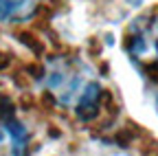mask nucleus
Here are the masks:
<instances>
[{
    "mask_svg": "<svg viewBox=\"0 0 158 156\" xmlns=\"http://www.w3.org/2000/svg\"><path fill=\"white\" fill-rule=\"evenodd\" d=\"M101 99H103V88L99 86L97 82H90L84 88L81 99H79V103H77V110H75L77 112V119L84 121V123L97 119L99 110H101Z\"/></svg>",
    "mask_w": 158,
    "mask_h": 156,
    "instance_id": "1",
    "label": "nucleus"
},
{
    "mask_svg": "<svg viewBox=\"0 0 158 156\" xmlns=\"http://www.w3.org/2000/svg\"><path fill=\"white\" fill-rule=\"evenodd\" d=\"M40 9V0H0V22H27Z\"/></svg>",
    "mask_w": 158,
    "mask_h": 156,
    "instance_id": "2",
    "label": "nucleus"
},
{
    "mask_svg": "<svg viewBox=\"0 0 158 156\" xmlns=\"http://www.w3.org/2000/svg\"><path fill=\"white\" fill-rule=\"evenodd\" d=\"M5 128H7V132H9V136H11V152L13 154H24L27 152V143H29V132H27V128L20 123V121H15V116H9V119H5Z\"/></svg>",
    "mask_w": 158,
    "mask_h": 156,
    "instance_id": "3",
    "label": "nucleus"
},
{
    "mask_svg": "<svg viewBox=\"0 0 158 156\" xmlns=\"http://www.w3.org/2000/svg\"><path fill=\"white\" fill-rule=\"evenodd\" d=\"M18 37H20V40H22V44H27L35 55H42L44 46H42V42H37V37H35L33 33H29V31H20V33H18Z\"/></svg>",
    "mask_w": 158,
    "mask_h": 156,
    "instance_id": "4",
    "label": "nucleus"
},
{
    "mask_svg": "<svg viewBox=\"0 0 158 156\" xmlns=\"http://www.w3.org/2000/svg\"><path fill=\"white\" fill-rule=\"evenodd\" d=\"M145 73L149 75V79L158 82V60H154V62H147V64H145Z\"/></svg>",
    "mask_w": 158,
    "mask_h": 156,
    "instance_id": "5",
    "label": "nucleus"
},
{
    "mask_svg": "<svg viewBox=\"0 0 158 156\" xmlns=\"http://www.w3.org/2000/svg\"><path fill=\"white\" fill-rule=\"evenodd\" d=\"M9 64H11V57L7 53H0V70H5Z\"/></svg>",
    "mask_w": 158,
    "mask_h": 156,
    "instance_id": "6",
    "label": "nucleus"
},
{
    "mask_svg": "<svg viewBox=\"0 0 158 156\" xmlns=\"http://www.w3.org/2000/svg\"><path fill=\"white\" fill-rule=\"evenodd\" d=\"M138 2H141V0H134V5H138Z\"/></svg>",
    "mask_w": 158,
    "mask_h": 156,
    "instance_id": "7",
    "label": "nucleus"
},
{
    "mask_svg": "<svg viewBox=\"0 0 158 156\" xmlns=\"http://www.w3.org/2000/svg\"><path fill=\"white\" fill-rule=\"evenodd\" d=\"M156 106H158V99H156Z\"/></svg>",
    "mask_w": 158,
    "mask_h": 156,
    "instance_id": "8",
    "label": "nucleus"
}]
</instances>
